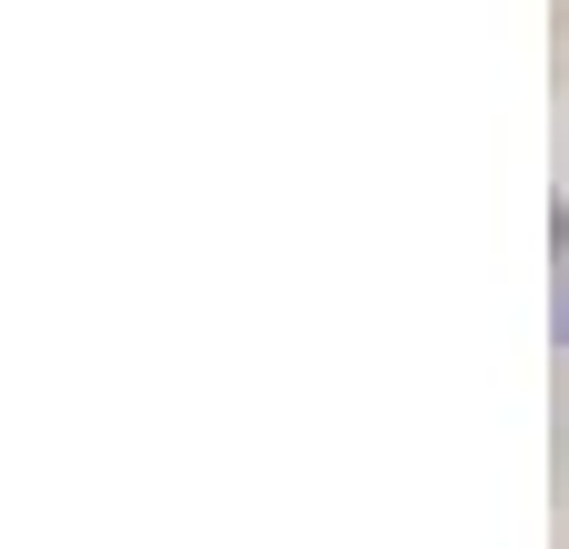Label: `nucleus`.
I'll return each instance as SVG.
<instances>
[{
    "mask_svg": "<svg viewBox=\"0 0 569 549\" xmlns=\"http://www.w3.org/2000/svg\"><path fill=\"white\" fill-rule=\"evenodd\" d=\"M559 347H569V286H559Z\"/></svg>",
    "mask_w": 569,
    "mask_h": 549,
    "instance_id": "1",
    "label": "nucleus"
}]
</instances>
